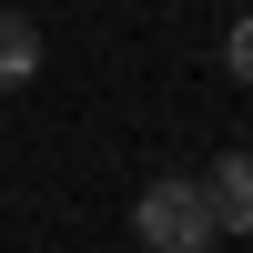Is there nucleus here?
I'll use <instances>...</instances> for the list:
<instances>
[{"label":"nucleus","mask_w":253,"mask_h":253,"mask_svg":"<svg viewBox=\"0 0 253 253\" xmlns=\"http://www.w3.org/2000/svg\"><path fill=\"white\" fill-rule=\"evenodd\" d=\"M132 233L152 243V253H213V243H223V223H213V193H203V172H162V182H142Z\"/></svg>","instance_id":"obj_1"},{"label":"nucleus","mask_w":253,"mask_h":253,"mask_svg":"<svg viewBox=\"0 0 253 253\" xmlns=\"http://www.w3.org/2000/svg\"><path fill=\"white\" fill-rule=\"evenodd\" d=\"M203 193H213V223H223V233H253V152H223L213 172H203Z\"/></svg>","instance_id":"obj_2"},{"label":"nucleus","mask_w":253,"mask_h":253,"mask_svg":"<svg viewBox=\"0 0 253 253\" xmlns=\"http://www.w3.org/2000/svg\"><path fill=\"white\" fill-rule=\"evenodd\" d=\"M31 71H41V20L31 10H0V91H20Z\"/></svg>","instance_id":"obj_3"},{"label":"nucleus","mask_w":253,"mask_h":253,"mask_svg":"<svg viewBox=\"0 0 253 253\" xmlns=\"http://www.w3.org/2000/svg\"><path fill=\"white\" fill-rule=\"evenodd\" d=\"M223 61H233V81H253V10L233 20V41H223Z\"/></svg>","instance_id":"obj_4"},{"label":"nucleus","mask_w":253,"mask_h":253,"mask_svg":"<svg viewBox=\"0 0 253 253\" xmlns=\"http://www.w3.org/2000/svg\"><path fill=\"white\" fill-rule=\"evenodd\" d=\"M243 152H253V142H243Z\"/></svg>","instance_id":"obj_5"}]
</instances>
